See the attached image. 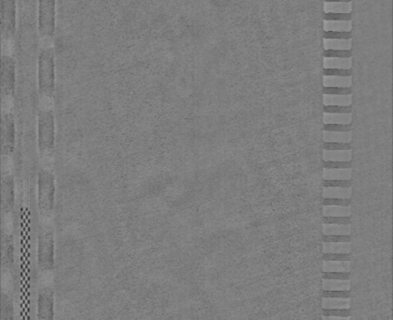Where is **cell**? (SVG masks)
<instances>
[{"mask_svg": "<svg viewBox=\"0 0 393 320\" xmlns=\"http://www.w3.org/2000/svg\"><path fill=\"white\" fill-rule=\"evenodd\" d=\"M38 89L44 99L54 98L55 89V51L52 46H43L38 57Z\"/></svg>", "mask_w": 393, "mask_h": 320, "instance_id": "cell-1", "label": "cell"}, {"mask_svg": "<svg viewBox=\"0 0 393 320\" xmlns=\"http://www.w3.org/2000/svg\"><path fill=\"white\" fill-rule=\"evenodd\" d=\"M55 179L52 171L41 168L38 173V208L43 220H48L55 208Z\"/></svg>", "mask_w": 393, "mask_h": 320, "instance_id": "cell-2", "label": "cell"}, {"mask_svg": "<svg viewBox=\"0 0 393 320\" xmlns=\"http://www.w3.org/2000/svg\"><path fill=\"white\" fill-rule=\"evenodd\" d=\"M55 143V114L52 108H42L38 114V148L43 157L53 155Z\"/></svg>", "mask_w": 393, "mask_h": 320, "instance_id": "cell-3", "label": "cell"}, {"mask_svg": "<svg viewBox=\"0 0 393 320\" xmlns=\"http://www.w3.org/2000/svg\"><path fill=\"white\" fill-rule=\"evenodd\" d=\"M37 263L43 272H50L55 267V235L46 220L42 222L38 235Z\"/></svg>", "mask_w": 393, "mask_h": 320, "instance_id": "cell-4", "label": "cell"}, {"mask_svg": "<svg viewBox=\"0 0 393 320\" xmlns=\"http://www.w3.org/2000/svg\"><path fill=\"white\" fill-rule=\"evenodd\" d=\"M56 0H39L38 31L45 41H52L55 36Z\"/></svg>", "mask_w": 393, "mask_h": 320, "instance_id": "cell-5", "label": "cell"}, {"mask_svg": "<svg viewBox=\"0 0 393 320\" xmlns=\"http://www.w3.org/2000/svg\"><path fill=\"white\" fill-rule=\"evenodd\" d=\"M16 31V1L1 0V37L13 40Z\"/></svg>", "mask_w": 393, "mask_h": 320, "instance_id": "cell-6", "label": "cell"}, {"mask_svg": "<svg viewBox=\"0 0 393 320\" xmlns=\"http://www.w3.org/2000/svg\"><path fill=\"white\" fill-rule=\"evenodd\" d=\"M15 90V61L13 56L3 54L1 58V92L4 99L12 98Z\"/></svg>", "mask_w": 393, "mask_h": 320, "instance_id": "cell-7", "label": "cell"}, {"mask_svg": "<svg viewBox=\"0 0 393 320\" xmlns=\"http://www.w3.org/2000/svg\"><path fill=\"white\" fill-rule=\"evenodd\" d=\"M55 316V290L52 286L39 290L37 299V317L39 319H53Z\"/></svg>", "mask_w": 393, "mask_h": 320, "instance_id": "cell-8", "label": "cell"}, {"mask_svg": "<svg viewBox=\"0 0 393 320\" xmlns=\"http://www.w3.org/2000/svg\"><path fill=\"white\" fill-rule=\"evenodd\" d=\"M2 154L3 156L12 155L15 147V122L10 112L2 114Z\"/></svg>", "mask_w": 393, "mask_h": 320, "instance_id": "cell-9", "label": "cell"}, {"mask_svg": "<svg viewBox=\"0 0 393 320\" xmlns=\"http://www.w3.org/2000/svg\"><path fill=\"white\" fill-rule=\"evenodd\" d=\"M15 185L12 175H6L2 179V210L9 213L14 207Z\"/></svg>", "mask_w": 393, "mask_h": 320, "instance_id": "cell-10", "label": "cell"}, {"mask_svg": "<svg viewBox=\"0 0 393 320\" xmlns=\"http://www.w3.org/2000/svg\"><path fill=\"white\" fill-rule=\"evenodd\" d=\"M351 168H324L323 180H351Z\"/></svg>", "mask_w": 393, "mask_h": 320, "instance_id": "cell-11", "label": "cell"}, {"mask_svg": "<svg viewBox=\"0 0 393 320\" xmlns=\"http://www.w3.org/2000/svg\"><path fill=\"white\" fill-rule=\"evenodd\" d=\"M13 237L10 235H3L2 240V264L5 268H10L13 263Z\"/></svg>", "mask_w": 393, "mask_h": 320, "instance_id": "cell-12", "label": "cell"}, {"mask_svg": "<svg viewBox=\"0 0 393 320\" xmlns=\"http://www.w3.org/2000/svg\"><path fill=\"white\" fill-rule=\"evenodd\" d=\"M322 140L324 143H351L352 132L323 131Z\"/></svg>", "mask_w": 393, "mask_h": 320, "instance_id": "cell-13", "label": "cell"}, {"mask_svg": "<svg viewBox=\"0 0 393 320\" xmlns=\"http://www.w3.org/2000/svg\"><path fill=\"white\" fill-rule=\"evenodd\" d=\"M351 261H335L323 260L322 271L325 272H351Z\"/></svg>", "mask_w": 393, "mask_h": 320, "instance_id": "cell-14", "label": "cell"}, {"mask_svg": "<svg viewBox=\"0 0 393 320\" xmlns=\"http://www.w3.org/2000/svg\"><path fill=\"white\" fill-rule=\"evenodd\" d=\"M352 76L323 75V87H351Z\"/></svg>", "mask_w": 393, "mask_h": 320, "instance_id": "cell-15", "label": "cell"}, {"mask_svg": "<svg viewBox=\"0 0 393 320\" xmlns=\"http://www.w3.org/2000/svg\"><path fill=\"white\" fill-rule=\"evenodd\" d=\"M323 253H350L352 251L351 241L347 242H330L323 241Z\"/></svg>", "mask_w": 393, "mask_h": 320, "instance_id": "cell-16", "label": "cell"}, {"mask_svg": "<svg viewBox=\"0 0 393 320\" xmlns=\"http://www.w3.org/2000/svg\"><path fill=\"white\" fill-rule=\"evenodd\" d=\"M322 197L324 198H351L352 197V186L351 187H323Z\"/></svg>", "mask_w": 393, "mask_h": 320, "instance_id": "cell-17", "label": "cell"}, {"mask_svg": "<svg viewBox=\"0 0 393 320\" xmlns=\"http://www.w3.org/2000/svg\"><path fill=\"white\" fill-rule=\"evenodd\" d=\"M351 298H325L322 297V309H349Z\"/></svg>", "mask_w": 393, "mask_h": 320, "instance_id": "cell-18", "label": "cell"}, {"mask_svg": "<svg viewBox=\"0 0 393 320\" xmlns=\"http://www.w3.org/2000/svg\"><path fill=\"white\" fill-rule=\"evenodd\" d=\"M351 206H322L323 217H351Z\"/></svg>", "mask_w": 393, "mask_h": 320, "instance_id": "cell-19", "label": "cell"}, {"mask_svg": "<svg viewBox=\"0 0 393 320\" xmlns=\"http://www.w3.org/2000/svg\"><path fill=\"white\" fill-rule=\"evenodd\" d=\"M323 161L332 162H351L352 149L348 150H326L323 149Z\"/></svg>", "mask_w": 393, "mask_h": 320, "instance_id": "cell-20", "label": "cell"}, {"mask_svg": "<svg viewBox=\"0 0 393 320\" xmlns=\"http://www.w3.org/2000/svg\"><path fill=\"white\" fill-rule=\"evenodd\" d=\"M324 50H351L352 39H325L323 38Z\"/></svg>", "mask_w": 393, "mask_h": 320, "instance_id": "cell-21", "label": "cell"}, {"mask_svg": "<svg viewBox=\"0 0 393 320\" xmlns=\"http://www.w3.org/2000/svg\"><path fill=\"white\" fill-rule=\"evenodd\" d=\"M324 69H352V57H324Z\"/></svg>", "mask_w": 393, "mask_h": 320, "instance_id": "cell-22", "label": "cell"}, {"mask_svg": "<svg viewBox=\"0 0 393 320\" xmlns=\"http://www.w3.org/2000/svg\"><path fill=\"white\" fill-rule=\"evenodd\" d=\"M352 12V1L351 2H326L324 1L323 13H351Z\"/></svg>", "mask_w": 393, "mask_h": 320, "instance_id": "cell-23", "label": "cell"}, {"mask_svg": "<svg viewBox=\"0 0 393 320\" xmlns=\"http://www.w3.org/2000/svg\"><path fill=\"white\" fill-rule=\"evenodd\" d=\"M323 105L350 106L352 105V94L349 95L323 94Z\"/></svg>", "mask_w": 393, "mask_h": 320, "instance_id": "cell-24", "label": "cell"}, {"mask_svg": "<svg viewBox=\"0 0 393 320\" xmlns=\"http://www.w3.org/2000/svg\"><path fill=\"white\" fill-rule=\"evenodd\" d=\"M322 290H350L351 279L348 280H336V279H323Z\"/></svg>", "mask_w": 393, "mask_h": 320, "instance_id": "cell-25", "label": "cell"}, {"mask_svg": "<svg viewBox=\"0 0 393 320\" xmlns=\"http://www.w3.org/2000/svg\"><path fill=\"white\" fill-rule=\"evenodd\" d=\"M323 122L324 124H351L352 123V113H346V114L324 113Z\"/></svg>", "mask_w": 393, "mask_h": 320, "instance_id": "cell-26", "label": "cell"}, {"mask_svg": "<svg viewBox=\"0 0 393 320\" xmlns=\"http://www.w3.org/2000/svg\"><path fill=\"white\" fill-rule=\"evenodd\" d=\"M323 235H351V225H336V223H323Z\"/></svg>", "mask_w": 393, "mask_h": 320, "instance_id": "cell-27", "label": "cell"}, {"mask_svg": "<svg viewBox=\"0 0 393 320\" xmlns=\"http://www.w3.org/2000/svg\"><path fill=\"white\" fill-rule=\"evenodd\" d=\"M352 21H331L324 20L323 28L324 31H352Z\"/></svg>", "mask_w": 393, "mask_h": 320, "instance_id": "cell-28", "label": "cell"}, {"mask_svg": "<svg viewBox=\"0 0 393 320\" xmlns=\"http://www.w3.org/2000/svg\"><path fill=\"white\" fill-rule=\"evenodd\" d=\"M13 318V302L12 297L5 292L2 293V319Z\"/></svg>", "mask_w": 393, "mask_h": 320, "instance_id": "cell-29", "label": "cell"}, {"mask_svg": "<svg viewBox=\"0 0 393 320\" xmlns=\"http://www.w3.org/2000/svg\"><path fill=\"white\" fill-rule=\"evenodd\" d=\"M351 308L349 309H322V315L325 316H338L344 319H350Z\"/></svg>", "mask_w": 393, "mask_h": 320, "instance_id": "cell-30", "label": "cell"}, {"mask_svg": "<svg viewBox=\"0 0 393 320\" xmlns=\"http://www.w3.org/2000/svg\"><path fill=\"white\" fill-rule=\"evenodd\" d=\"M351 198H324L322 197V206H351Z\"/></svg>", "mask_w": 393, "mask_h": 320, "instance_id": "cell-31", "label": "cell"}, {"mask_svg": "<svg viewBox=\"0 0 393 320\" xmlns=\"http://www.w3.org/2000/svg\"><path fill=\"white\" fill-rule=\"evenodd\" d=\"M352 50H324V57H352Z\"/></svg>", "mask_w": 393, "mask_h": 320, "instance_id": "cell-32", "label": "cell"}, {"mask_svg": "<svg viewBox=\"0 0 393 320\" xmlns=\"http://www.w3.org/2000/svg\"><path fill=\"white\" fill-rule=\"evenodd\" d=\"M323 20L352 21V14L351 13H323Z\"/></svg>", "mask_w": 393, "mask_h": 320, "instance_id": "cell-33", "label": "cell"}, {"mask_svg": "<svg viewBox=\"0 0 393 320\" xmlns=\"http://www.w3.org/2000/svg\"><path fill=\"white\" fill-rule=\"evenodd\" d=\"M324 113H338V114H346L352 113V106H338V105H324L323 107Z\"/></svg>", "mask_w": 393, "mask_h": 320, "instance_id": "cell-34", "label": "cell"}, {"mask_svg": "<svg viewBox=\"0 0 393 320\" xmlns=\"http://www.w3.org/2000/svg\"><path fill=\"white\" fill-rule=\"evenodd\" d=\"M322 297L325 298H351L350 290H323Z\"/></svg>", "mask_w": 393, "mask_h": 320, "instance_id": "cell-35", "label": "cell"}, {"mask_svg": "<svg viewBox=\"0 0 393 320\" xmlns=\"http://www.w3.org/2000/svg\"><path fill=\"white\" fill-rule=\"evenodd\" d=\"M352 123L351 124H324L323 131H332V132H352Z\"/></svg>", "mask_w": 393, "mask_h": 320, "instance_id": "cell-36", "label": "cell"}, {"mask_svg": "<svg viewBox=\"0 0 393 320\" xmlns=\"http://www.w3.org/2000/svg\"><path fill=\"white\" fill-rule=\"evenodd\" d=\"M325 39H352V31L343 32V31H324Z\"/></svg>", "mask_w": 393, "mask_h": 320, "instance_id": "cell-37", "label": "cell"}, {"mask_svg": "<svg viewBox=\"0 0 393 320\" xmlns=\"http://www.w3.org/2000/svg\"><path fill=\"white\" fill-rule=\"evenodd\" d=\"M323 94L349 95L352 94V88L351 87H323Z\"/></svg>", "mask_w": 393, "mask_h": 320, "instance_id": "cell-38", "label": "cell"}, {"mask_svg": "<svg viewBox=\"0 0 393 320\" xmlns=\"http://www.w3.org/2000/svg\"><path fill=\"white\" fill-rule=\"evenodd\" d=\"M323 149L326 150H348L352 149L351 143H324Z\"/></svg>", "mask_w": 393, "mask_h": 320, "instance_id": "cell-39", "label": "cell"}, {"mask_svg": "<svg viewBox=\"0 0 393 320\" xmlns=\"http://www.w3.org/2000/svg\"><path fill=\"white\" fill-rule=\"evenodd\" d=\"M323 279H336V280H348L351 279L350 272H325L322 271Z\"/></svg>", "mask_w": 393, "mask_h": 320, "instance_id": "cell-40", "label": "cell"}, {"mask_svg": "<svg viewBox=\"0 0 393 320\" xmlns=\"http://www.w3.org/2000/svg\"><path fill=\"white\" fill-rule=\"evenodd\" d=\"M324 75L352 76V69H324Z\"/></svg>", "mask_w": 393, "mask_h": 320, "instance_id": "cell-41", "label": "cell"}, {"mask_svg": "<svg viewBox=\"0 0 393 320\" xmlns=\"http://www.w3.org/2000/svg\"><path fill=\"white\" fill-rule=\"evenodd\" d=\"M323 223L351 225V217H323Z\"/></svg>", "mask_w": 393, "mask_h": 320, "instance_id": "cell-42", "label": "cell"}, {"mask_svg": "<svg viewBox=\"0 0 393 320\" xmlns=\"http://www.w3.org/2000/svg\"><path fill=\"white\" fill-rule=\"evenodd\" d=\"M323 241L347 242L351 241V235H323Z\"/></svg>", "mask_w": 393, "mask_h": 320, "instance_id": "cell-43", "label": "cell"}, {"mask_svg": "<svg viewBox=\"0 0 393 320\" xmlns=\"http://www.w3.org/2000/svg\"><path fill=\"white\" fill-rule=\"evenodd\" d=\"M323 260L351 261L350 253H323Z\"/></svg>", "mask_w": 393, "mask_h": 320, "instance_id": "cell-44", "label": "cell"}, {"mask_svg": "<svg viewBox=\"0 0 393 320\" xmlns=\"http://www.w3.org/2000/svg\"><path fill=\"white\" fill-rule=\"evenodd\" d=\"M324 168H352L351 162H332L323 161Z\"/></svg>", "mask_w": 393, "mask_h": 320, "instance_id": "cell-45", "label": "cell"}, {"mask_svg": "<svg viewBox=\"0 0 393 320\" xmlns=\"http://www.w3.org/2000/svg\"><path fill=\"white\" fill-rule=\"evenodd\" d=\"M351 180H324L323 187H351Z\"/></svg>", "mask_w": 393, "mask_h": 320, "instance_id": "cell-46", "label": "cell"}, {"mask_svg": "<svg viewBox=\"0 0 393 320\" xmlns=\"http://www.w3.org/2000/svg\"><path fill=\"white\" fill-rule=\"evenodd\" d=\"M326 2H351L352 0H324Z\"/></svg>", "mask_w": 393, "mask_h": 320, "instance_id": "cell-47", "label": "cell"}]
</instances>
